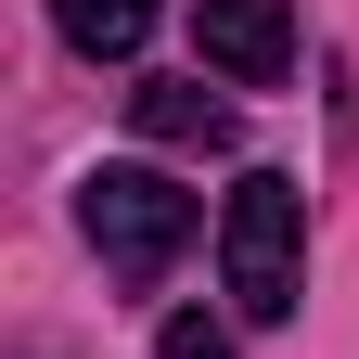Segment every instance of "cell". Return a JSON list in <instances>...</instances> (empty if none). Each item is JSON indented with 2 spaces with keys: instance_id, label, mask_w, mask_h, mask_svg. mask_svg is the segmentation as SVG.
<instances>
[{
  "instance_id": "obj_3",
  "label": "cell",
  "mask_w": 359,
  "mask_h": 359,
  "mask_svg": "<svg viewBox=\"0 0 359 359\" xmlns=\"http://www.w3.org/2000/svg\"><path fill=\"white\" fill-rule=\"evenodd\" d=\"M193 52L231 90H283L295 77V13L283 0H193Z\"/></svg>"
},
{
  "instance_id": "obj_6",
  "label": "cell",
  "mask_w": 359,
  "mask_h": 359,
  "mask_svg": "<svg viewBox=\"0 0 359 359\" xmlns=\"http://www.w3.org/2000/svg\"><path fill=\"white\" fill-rule=\"evenodd\" d=\"M154 359H231V321H205V308H180V321L154 334Z\"/></svg>"
},
{
  "instance_id": "obj_4",
  "label": "cell",
  "mask_w": 359,
  "mask_h": 359,
  "mask_svg": "<svg viewBox=\"0 0 359 359\" xmlns=\"http://www.w3.org/2000/svg\"><path fill=\"white\" fill-rule=\"evenodd\" d=\"M128 116H142V142H167V154H218L231 142V103H218L205 77H142Z\"/></svg>"
},
{
  "instance_id": "obj_1",
  "label": "cell",
  "mask_w": 359,
  "mask_h": 359,
  "mask_svg": "<svg viewBox=\"0 0 359 359\" xmlns=\"http://www.w3.org/2000/svg\"><path fill=\"white\" fill-rule=\"evenodd\" d=\"M218 283H231L244 321H295V295H308V193L283 167L231 180V205H218Z\"/></svg>"
},
{
  "instance_id": "obj_2",
  "label": "cell",
  "mask_w": 359,
  "mask_h": 359,
  "mask_svg": "<svg viewBox=\"0 0 359 359\" xmlns=\"http://www.w3.org/2000/svg\"><path fill=\"white\" fill-rule=\"evenodd\" d=\"M77 231L103 244L116 283H167L180 244L205 231V205L180 193V180H154V167H90V180H77Z\"/></svg>"
},
{
  "instance_id": "obj_5",
  "label": "cell",
  "mask_w": 359,
  "mask_h": 359,
  "mask_svg": "<svg viewBox=\"0 0 359 359\" xmlns=\"http://www.w3.org/2000/svg\"><path fill=\"white\" fill-rule=\"evenodd\" d=\"M52 26H65V52H90V65H128L154 39V0H52Z\"/></svg>"
}]
</instances>
